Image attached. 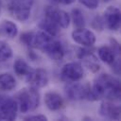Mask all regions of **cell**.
I'll list each match as a JSON object with an SVG mask.
<instances>
[{
	"label": "cell",
	"instance_id": "obj_1",
	"mask_svg": "<svg viewBox=\"0 0 121 121\" xmlns=\"http://www.w3.org/2000/svg\"><path fill=\"white\" fill-rule=\"evenodd\" d=\"M120 97V81L109 74H101L94 80L91 87V100H118Z\"/></svg>",
	"mask_w": 121,
	"mask_h": 121
},
{
	"label": "cell",
	"instance_id": "obj_2",
	"mask_svg": "<svg viewBox=\"0 0 121 121\" xmlns=\"http://www.w3.org/2000/svg\"><path fill=\"white\" fill-rule=\"evenodd\" d=\"M32 47L41 49L54 60H60L64 56V50L61 43L54 40L52 36L44 31L33 33Z\"/></svg>",
	"mask_w": 121,
	"mask_h": 121
},
{
	"label": "cell",
	"instance_id": "obj_3",
	"mask_svg": "<svg viewBox=\"0 0 121 121\" xmlns=\"http://www.w3.org/2000/svg\"><path fill=\"white\" fill-rule=\"evenodd\" d=\"M16 102L21 112L34 111L40 103V94L37 91V88L31 86L22 89L16 95Z\"/></svg>",
	"mask_w": 121,
	"mask_h": 121
},
{
	"label": "cell",
	"instance_id": "obj_4",
	"mask_svg": "<svg viewBox=\"0 0 121 121\" xmlns=\"http://www.w3.org/2000/svg\"><path fill=\"white\" fill-rule=\"evenodd\" d=\"M33 2L34 0H9L8 9L13 18L24 22L29 18Z\"/></svg>",
	"mask_w": 121,
	"mask_h": 121
},
{
	"label": "cell",
	"instance_id": "obj_5",
	"mask_svg": "<svg viewBox=\"0 0 121 121\" xmlns=\"http://www.w3.org/2000/svg\"><path fill=\"white\" fill-rule=\"evenodd\" d=\"M65 93L68 98L72 100H91V86L88 83L70 82V84L65 87Z\"/></svg>",
	"mask_w": 121,
	"mask_h": 121
},
{
	"label": "cell",
	"instance_id": "obj_6",
	"mask_svg": "<svg viewBox=\"0 0 121 121\" xmlns=\"http://www.w3.org/2000/svg\"><path fill=\"white\" fill-rule=\"evenodd\" d=\"M18 104L15 99L0 95V119L14 120L17 116Z\"/></svg>",
	"mask_w": 121,
	"mask_h": 121
},
{
	"label": "cell",
	"instance_id": "obj_7",
	"mask_svg": "<svg viewBox=\"0 0 121 121\" xmlns=\"http://www.w3.org/2000/svg\"><path fill=\"white\" fill-rule=\"evenodd\" d=\"M60 77L64 81L67 82L78 81L83 77V68L78 62H68L63 65L60 71Z\"/></svg>",
	"mask_w": 121,
	"mask_h": 121
},
{
	"label": "cell",
	"instance_id": "obj_8",
	"mask_svg": "<svg viewBox=\"0 0 121 121\" xmlns=\"http://www.w3.org/2000/svg\"><path fill=\"white\" fill-rule=\"evenodd\" d=\"M45 16L61 28H67L69 26L70 16L62 9H57L55 7H48L45 9Z\"/></svg>",
	"mask_w": 121,
	"mask_h": 121
},
{
	"label": "cell",
	"instance_id": "obj_9",
	"mask_svg": "<svg viewBox=\"0 0 121 121\" xmlns=\"http://www.w3.org/2000/svg\"><path fill=\"white\" fill-rule=\"evenodd\" d=\"M26 81L34 88H43L48 83V74L44 69H31L26 75Z\"/></svg>",
	"mask_w": 121,
	"mask_h": 121
},
{
	"label": "cell",
	"instance_id": "obj_10",
	"mask_svg": "<svg viewBox=\"0 0 121 121\" xmlns=\"http://www.w3.org/2000/svg\"><path fill=\"white\" fill-rule=\"evenodd\" d=\"M72 39L84 46H91L95 43V35L89 29L84 27H78L72 32Z\"/></svg>",
	"mask_w": 121,
	"mask_h": 121
},
{
	"label": "cell",
	"instance_id": "obj_11",
	"mask_svg": "<svg viewBox=\"0 0 121 121\" xmlns=\"http://www.w3.org/2000/svg\"><path fill=\"white\" fill-rule=\"evenodd\" d=\"M120 9L114 6H110L104 12V21L109 29L116 31L120 28Z\"/></svg>",
	"mask_w": 121,
	"mask_h": 121
},
{
	"label": "cell",
	"instance_id": "obj_12",
	"mask_svg": "<svg viewBox=\"0 0 121 121\" xmlns=\"http://www.w3.org/2000/svg\"><path fill=\"white\" fill-rule=\"evenodd\" d=\"M99 113L105 118L111 120H118L120 118V107L110 101H104L100 105Z\"/></svg>",
	"mask_w": 121,
	"mask_h": 121
},
{
	"label": "cell",
	"instance_id": "obj_13",
	"mask_svg": "<svg viewBox=\"0 0 121 121\" xmlns=\"http://www.w3.org/2000/svg\"><path fill=\"white\" fill-rule=\"evenodd\" d=\"M78 58L83 61L84 65L93 73L97 72L99 70V64L97 62L96 57L88 50L81 49L80 52L78 53Z\"/></svg>",
	"mask_w": 121,
	"mask_h": 121
},
{
	"label": "cell",
	"instance_id": "obj_14",
	"mask_svg": "<svg viewBox=\"0 0 121 121\" xmlns=\"http://www.w3.org/2000/svg\"><path fill=\"white\" fill-rule=\"evenodd\" d=\"M44 104L50 111H58L63 106V99L58 93L48 92L44 95Z\"/></svg>",
	"mask_w": 121,
	"mask_h": 121
},
{
	"label": "cell",
	"instance_id": "obj_15",
	"mask_svg": "<svg viewBox=\"0 0 121 121\" xmlns=\"http://www.w3.org/2000/svg\"><path fill=\"white\" fill-rule=\"evenodd\" d=\"M97 53H98L99 59L103 62H105L107 64H112L113 61L116 60L115 56H116V53H118V51H115L112 47L103 45L98 48Z\"/></svg>",
	"mask_w": 121,
	"mask_h": 121
},
{
	"label": "cell",
	"instance_id": "obj_16",
	"mask_svg": "<svg viewBox=\"0 0 121 121\" xmlns=\"http://www.w3.org/2000/svg\"><path fill=\"white\" fill-rule=\"evenodd\" d=\"M17 33H18V27L13 22L5 20L0 24V35L1 36L12 39L17 35Z\"/></svg>",
	"mask_w": 121,
	"mask_h": 121
},
{
	"label": "cell",
	"instance_id": "obj_17",
	"mask_svg": "<svg viewBox=\"0 0 121 121\" xmlns=\"http://www.w3.org/2000/svg\"><path fill=\"white\" fill-rule=\"evenodd\" d=\"M39 27L41 29H43L45 33L49 34L52 37L56 36L58 34V32H59V26L53 21H51L49 18H47L46 16H45L44 19H43V20L40 21Z\"/></svg>",
	"mask_w": 121,
	"mask_h": 121
},
{
	"label": "cell",
	"instance_id": "obj_18",
	"mask_svg": "<svg viewBox=\"0 0 121 121\" xmlns=\"http://www.w3.org/2000/svg\"><path fill=\"white\" fill-rule=\"evenodd\" d=\"M16 86L14 77L9 73L0 74V89L3 91H10Z\"/></svg>",
	"mask_w": 121,
	"mask_h": 121
},
{
	"label": "cell",
	"instance_id": "obj_19",
	"mask_svg": "<svg viewBox=\"0 0 121 121\" xmlns=\"http://www.w3.org/2000/svg\"><path fill=\"white\" fill-rule=\"evenodd\" d=\"M13 67H14L15 73L18 76H26L31 70L30 66L27 64V62L22 59H17L14 62Z\"/></svg>",
	"mask_w": 121,
	"mask_h": 121
},
{
	"label": "cell",
	"instance_id": "obj_20",
	"mask_svg": "<svg viewBox=\"0 0 121 121\" xmlns=\"http://www.w3.org/2000/svg\"><path fill=\"white\" fill-rule=\"evenodd\" d=\"M12 57V49L4 41L0 40V62H5Z\"/></svg>",
	"mask_w": 121,
	"mask_h": 121
},
{
	"label": "cell",
	"instance_id": "obj_21",
	"mask_svg": "<svg viewBox=\"0 0 121 121\" xmlns=\"http://www.w3.org/2000/svg\"><path fill=\"white\" fill-rule=\"evenodd\" d=\"M72 18H73L74 25L76 26L82 27L85 25V21H84V17L82 15V12L78 9H75L72 10Z\"/></svg>",
	"mask_w": 121,
	"mask_h": 121
},
{
	"label": "cell",
	"instance_id": "obj_22",
	"mask_svg": "<svg viewBox=\"0 0 121 121\" xmlns=\"http://www.w3.org/2000/svg\"><path fill=\"white\" fill-rule=\"evenodd\" d=\"M80 4L90 9H95L98 6V0H78Z\"/></svg>",
	"mask_w": 121,
	"mask_h": 121
},
{
	"label": "cell",
	"instance_id": "obj_23",
	"mask_svg": "<svg viewBox=\"0 0 121 121\" xmlns=\"http://www.w3.org/2000/svg\"><path fill=\"white\" fill-rule=\"evenodd\" d=\"M25 120H38V121H45L47 120V117L43 114H34V115H28L26 117H25Z\"/></svg>",
	"mask_w": 121,
	"mask_h": 121
},
{
	"label": "cell",
	"instance_id": "obj_24",
	"mask_svg": "<svg viewBox=\"0 0 121 121\" xmlns=\"http://www.w3.org/2000/svg\"><path fill=\"white\" fill-rule=\"evenodd\" d=\"M75 0H60V3H63V4H66V5H69V4H72Z\"/></svg>",
	"mask_w": 121,
	"mask_h": 121
},
{
	"label": "cell",
	"instance_id": "obj_25",
	"mask_svg": "<svg viewBox=\"0 0 121 121\" xmlns=\"http://www.w3.org/2000/svg\"><path fill=\"white\" fill-rule=\"evenodd\" d=\"M50 1H53V2H56V3H60V0H50Z\"/></svg>",
	"mask_w": 121,
	"mask_h": 121
},
{
	"label": "cell",
	"instance_id": "obj_26",
	"mask_svg": "<svg viewBox=\"0 0 121 121\" xmlns=\"http://www.w3.org/2000/svg\"><path fill=\"white\" fill-rule=\"evenodd\" d=\"M0 5H1V0H0Z\"/></svg>",
	"mask_w": 121,
	"mask_h": 121
}]
</instances>
